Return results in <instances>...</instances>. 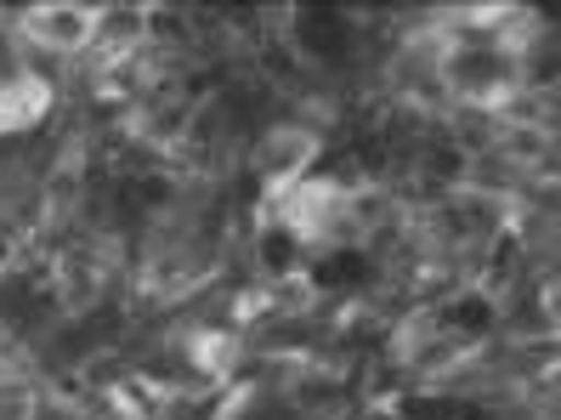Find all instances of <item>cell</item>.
I'll use <instances>...</instances> for the list:
<instances>
[{"mask_svg": "<svg viewBox=\"0 0 561 420\" xmlns=\"http://www.w3.org/2000/svg\"><path fill=\"white\" fill-rule=\"evenodd\" d=\"M318 154H323L318 132H307V125H295V120H273V125H261V132L250 137L244 159H250L255 182L267 188V200H278V193H289L301 177H312Z\"/></svg>", "mask_w": 561, "mask_h": 420, "instance_id": "obj_1", "label": "cell"}, {"mask_svg": "<svg viewBox=\"0 0 561 420\" xmlns=\"http://www.w3.org/2000/svg\"><path fill=\"white\" fill-rule=\"evenodd\" d=\"M357 420H409V415H403L398 404H363V409H357Z\"/></svg>", "mask_w": 561, "mask_h": 420, "instance_id": "obj_2", "label": "cell"}]
</instances>
